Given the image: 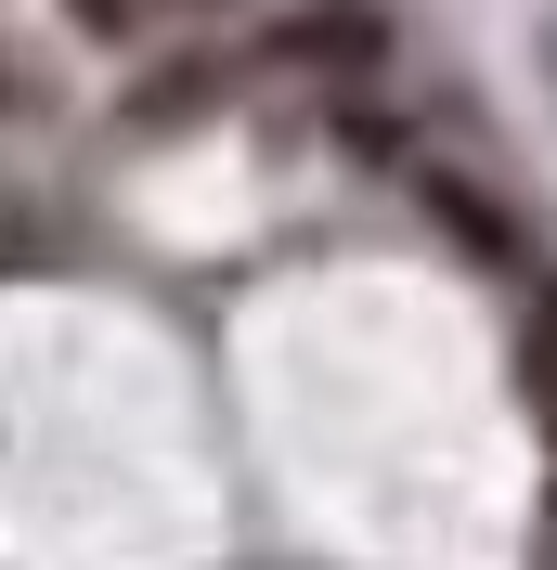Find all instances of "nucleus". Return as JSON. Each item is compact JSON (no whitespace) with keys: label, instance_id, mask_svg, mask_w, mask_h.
I'll use <instances>...</instances> for the list:
<instances>
[{"label":"nucleus","instance_id":"obj_2","mask_svg":"<svg viewBox=\"0 0 557 570\" xmlns=\"http://www.w3.org/2000/svg\"><path fill=\"white\" fill-rule=\"evenodd\" d=\"M428 208H441V220H453V234H467L480 259H506V247H519V234H506V208H480L467 181H428Z\"/></svg>","mask_w":557,"mask_h":570},{"label":"nucleus","instance_id":"obj_4","mask_svg":"<svg viewBox=\"0 0 557 570\" xmlns=\"http://www.w3.org/2000/svg\"><path fill=\"white\" fill-rule=\"evenodd\" d=\"M78 13H91V27H130V13H143V0H78Z\"/></svg>","mask_w":557,"mask_h":570},{"label":"nucleus","instance_id":"obj_1","mask_svg":"<svg viewBox=\"0 0 557 570\" xmlns=\"http://www.w3.org/2000/svg\"><path fill=\"white\" fill-rule=\"evenodd\" d=\"M519 390H531V415L557 441V298H531V324H519Z\"/></svg>","mask_w":557,"mask_h":570},{"label":"nucleus","instance_id":"obj_3","mask_svg":"<svg viewBox=\"0 0 557 570\" xmlns=\"http://www.w3.org/2000/svg\"><path fill=\"white\" fill-rule=\"evenodd\" d=\"M285 52H312V66H350V52H377V27H363V13H312Z\"/></svg>","mask_w":557,"mask_h":570}]
</instances>
